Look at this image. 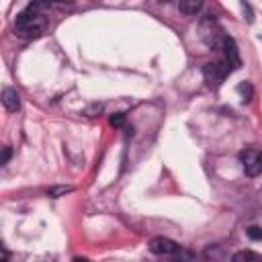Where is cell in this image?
I'll list each match as a JSON object with an SVG mask.
<instances>
[{
  "instance_id": "6da1fadb",
  "label": "cell",
  "mask_w": 262,
  "mask_h": 262,
  "mask_svg": "<svg viewBox=\"0 0 262 262\" xmlns=\"http://www.w3.org/2000/svg\"><path fill=\"white\" fill-rule=\"evenodd\" d=\"M45 4H29L18 16H16V23H14V31L23 37H39L43 35V31L47 29V16L41 12Z\"/></svg>"
},
{
  "instance_id": "7a4b0ae2",
  "label": "cell",
  "mask_w": 262,
  "mask_h": 262,
  "mask_svg": "<svg viewBox=\"0 0 262 262\" xmlns=\"http://www.w3.org/2000/svg\"><path fill=\"white\" fill-rule=\"evenodd\" d=\"M201 39L205 41L207 47H211V49H221L225 35H223V31L219 29V25H217L213 18H205V20L201 23Z\"/></svg>"
},
{
  "instance_id": "3957f363",
  "label": "cell",
  "mask_w": 262,
  "mask_h": 262,
  "mask_svg": "<svg viewBox=\"0 0 262 262\" xmlns=\"http://www.w3.org/2000/svg\"><path fill=\"white\" fill-rule=\"evenodd\" d=\"M239 160H242L244 172H246L248 176H258V174H262V149L248 147V149L239 151Z\"/></svg>"
},
{
  "instance_id": "277c9868",
  "label": "cell",
  "mask_w": 262,
  "mask_h": 262,
  "mask_svg": "<svg viewBox=\"0 0 262 262\" xmlns=\"http://www.w3.org/2000/svg\"><path fill=\"white\" fill-rule=\"evenodd\" d=\"M149 252L156 254V256H170V258H176L180 252H182V246L176 244L174 239L170 237H164V235H158L149 242Z\"/></svg>"
},
{
  "instance_id": "5b68a950",
  "label": "cell",
  "mask_w": 262,
  "mask_h": 262,
  "mask_svg": "<svg viewBox=\"0 0 262 262\" xmlns=\"http://www.w3.org/2000/svg\"><path fill=\"white\" fill-rule=\"evenodd\" d=\"M227 74H229V68L223 61H213V63H207L203 68V76H205V80L211 88H217L225 80Z\"/></svg>"
},
{
  "instance_id": "8992f818",
  "label": "cell",
  "mask_w": 262,
  "mask_h": 262,
  "mask_svg": "<svg viewBox=\"0 0 262 262\" xmlns=\"http://www.w3.org/2000/svg\"><path fill=\"white\" fill-rule=\"evenodd\" d=\"M221 51H223V63L229 68V72H233V70H237V68L242 66V59H239V51H237V45H235V41H233L231 37H227V35H225Z\"/></svg>"
},
{
  "instance_id": "52a82bcc",
  "label": "cell",
  "mask_w": 262,
  "mask_h": 262,
  "mask_svg": "<svg viewBox=\"0 0 262 262\" xmlns=\"http://www.w3.org/2000/svg\"><path fill=\"white\" fill-rule=\"evenodd\" d=\"M2 104H4V108L10 111V113L18 111V108H20L18 92H16L14 88H4V90H2Z\"/></svg>"
},
{
  "instance_id": "ba28073f",
  "label": "cell",
  "mask_w": 262,
  "mask_h": 262,
  "mask_svg": "<svg viewBox=\"0 0 262 262\" xmlns=\"http://www.w3.org/2000/svg\"><path fill=\"white\" fill-rule=\"evenodd\" d=\"M201 8H203V2H201V0H184V2L178 4V10H180L184 16H194Z\"/></svg>"
},
{
  "instance_id": "9c48e42d",
  "label": "cell",
  "mask_w": 262,
  "mask_h": 262,
  "mask_svg": "<svg viewBox=\"0 0 262 262\" xmlns=\"http://www.w3.org/2000/svg\"><path fill=\"white\" fill-rule=\"evenodd\" d=\"M231 262H262V256L252 250H239L231 256Z\"/></svg>"
},
{
  "instance_id": "30bf717a",
  "label": "cell",
  "mask_w": 262,
  "mask_h": 262,
  "mask_svg": "<svg viewBox=\"0 0 262 262\" xmlns=\"http://www.w3.org/2000/svg\"><path fill=\"white\" fill-rule=\"evenodd\" d=\"M72 190H74L72 186H55V188H49V190H47V196H53V199H55V196L66 194V192H72Z\"/></svg>"
},
{
  "instance_id": "8fae6325",
  "label": "cell",
  "mask_w": 262,
  "mask_h": 262,
  "mask_svg": "<svg viewBox=\"0 0 262 262\" xmlns=\"http://www.w3.org/2000/svg\"><path fill=\"white\" fill-rule=\"evenodd\" d=\"M246 233H248V237H252V239H262V227H258V225H250V227L246 229Z\"/></svg>"
},
{
  "instance_id": "7c38bea8",
  "label": "cell",
  "mask_w": 262,
  "mask_h": 262,
  "mask_svg": "<svg viewBox=\"0 0 262 262\" xmlns=\"http://www.w3.org/2000/svg\"><path fill=\"white\" fill-rule=\"evenodd\" d=\"M237 92H242L244 94V100H250V96H252V86L246 82V84H239L237 86Z\"/></svg>"
},
{
  "instance_id": "4fadbf2b",
  "label": "cell",
  "mask_w": 262,
  "mask_h": 262,
  "mask_svg": "<svg viewBox=\"0 0 262 262\" xmlns=\"http://www.w3.org/2000/svg\"><path fill=\"white\" fill-rule=\"evenodd\" d=\"M123 123H125V115L123 113H117L115 117H111V125L113 127H121Z\"/></svg>"
},
{
  "instance_id": "5bb4252c",
  "label": "cell",
  "mask_w": 262,
  "mask_h": 262,
  "mask_svg": "<svg viewBox=\"0 0 262 262\" xmlns=\"http://www.w3.org/2000/svg\"><path fill=\"white\" fill-rule=\"evenodd\" d=\"M8 158H10V147H4V154H2L0 164H6V162H8Z\"/></svg>"
},
{
  "instance_id": "9a60e30c",
  "label": "cell",
  "mask_w": 262,
  "mask_h": 262,
  "mask_svg": "<svg viewBox=\"0 0 262 262\" xmlns=\"http://www.w3.org/2000/svg\"><path fill=\"white\" fill-rule=\"evenodd\" d=\"M2 262H8V250L2 248Z\"/></svg>"
},
{
  "instance_id": "2e32d148",
  "label": "cell",
  "mask_w": 262,
  "mask_h": 262,
  "mask_svg": "<svg viewBox=\"0 0 262 262\" xmlns=\"http://www.w3.org/2000/svg\"><path fill=\"white\" fill-rule=\"evenodd\" d=\"M74 262H88V260H84V258H76Z\"/></svg>"
}]
</instances>
